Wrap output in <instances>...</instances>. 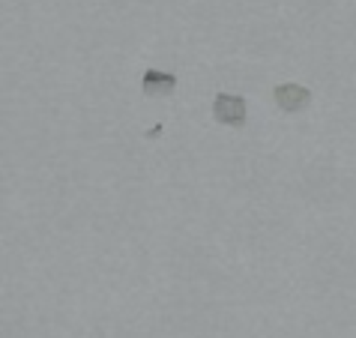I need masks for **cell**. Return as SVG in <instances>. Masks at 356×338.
<instances>
[{
    "label": "cell",
    "mask_w": 356,
    "mask_h": 338,
    "mask_svg": "<svg viewBox=\"0 0 356 338\" xmlns=\"http://www.w3.org/2000/svg\"><path fill=\"white\" fill-rule=\"evenodd\" d=\"M245 114H249V105H245L243 96L234 93H216L213 99V120L231 129H243L245 126Z\"/></svg>",
    "instance_id": "1"
},
{
    "label": "cell",
    "mask_w": 356,
    "mask_h": 338,
    "mask_svg": "<svg viewBox=\"0 0 356 338\" xmlns=\"http://www.w3.org/2000/svg\"><path fill=\"white\" fill-rule=\"evenodd\" d=\"M273 99L284 114H300L312 105V90L302 84H279L273 90Z\"/></svg>",
    "instance_id": "2"
},
{
    "label": "cell",
    "mask_w": 356,
    "mask_h": 338,
    "mask_svg": "<svg viewBox=\"0 0 356 338\" xmlns=\"http://www.w3.org/2000/svg\"><path fill=\"white\" fill-rule=\"evenodd\" d=\"M177 90V75L162 69H147L141 75V96L144 99H168Z\"/></svg>",
    "instance_id": "3"
}]
</instances>
